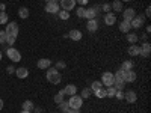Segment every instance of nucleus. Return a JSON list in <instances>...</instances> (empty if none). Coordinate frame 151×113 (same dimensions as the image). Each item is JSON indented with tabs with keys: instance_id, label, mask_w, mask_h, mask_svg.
Segmentation results:
<instances>
[{
	"instance_id": "f257e3e1",
	"label": "nucleus",
	"mask_w": 151,
	"mask_h": 113,
	"mask_svg": "<svg viewBox=\"0 0 151 113\" xmlns=\"http://www.w3.org/2000/svg\"><path fill=\"white\" fill-rule=\"evenodd\" d=\"M45 77H47V80L52 84H59L60 80H62V75H60V72L56 68H47Z\"/></svg>"
},
{
	"instance_id": "f03ea898",
	"label": "nucleus",
	"mask_w": 151,
	"mask_h": 113,
	"mask_svg": "<svg viewBox=\"0 0 151 113\" xmlns=\"http://www.w3.org/2000/svg\"><path fill=\"white\" fill-rule=\"evenodd\" d=\"M68 104H70V109L80 110L82 106H83V98H82L80 95H73V97H70V99H68Z\"/></svg>"
},
{
	"instance_id": "7ed1b4c3",
	"label": "nucleus",
	"mask_w": 151,
	"mask_h": 113,
	"mask_svg": "<svg viewBox=\"0 0 151 113\" xmlns=\"http://www.w3.org/2000/svg\"><path fill=\"white\" fill-rule=\"evenodd\" d=\"M100 6H92V8H88V9H85V17L83 18H86V20H94V18H97V14L100 12Z\"/></svg>"
},
{
	"instance_id": "20e7f679",
	"label": "nucleus",
	"mask_w": 151,
	"mask_h": 113,
	"mask_svg": "<svg viewBox=\"0 0 151 113\" xmlns=\"http://www.w3.org/2000/svg\"><path fill=\"white\" fill-rule=\"evenodd\" d=\"M101 84L103 86H106V87H109V86H113V82H115V77H113V74L112 72H103V75H101Z\"/></svg>"
},
{
	"instance_id": "39448f33",
	"label": "nucleus",
	"mask_w": 151,
	"mask_h": 113,
	"mask_svg": "<svg viewBox=\"0 0 151 113\" xmlns=\"http://www.w3.org/2000/svg\"><path fill=\"white\" fill-rule=\"evenodd\" d=\"M6 54H8V57H9V59H11L12 62H20V60H21V53L18 51L17 48H14V47L8 48Z\"/></svg>"
},
{
	"instance_id": "423d86ee",
	"label": "nucleus",
	"mask_w": 151,
	"mask_h": 113,
	"mask_svg": "<svg viewBox=\"0 0 151 113\" xmlns=\"http://www.w3.org/2000/svg\"><path fill=\"white\" fill-rule=\"evenodd\" d=\"M144 21H145V17H144L142 14H141V15H134V18L130 21V27H133V29H139V27H142Z\"/></svg>"
},
{
	"instance_id": "0eeeda50",
	"label": "nucleus",
	"mask_w": 151,
	"mask_h": 113,
	"mask_svg": "<svg viewBox=\"0 0 151 113\" xmlns=\"http://www.w3.org/2000/svg\"><path fill=\"white\" fill-rule=\"evenodd\" d=\"M6 35H12V36H17L18 35V24L17 23H8L6 24Z\"/></svg>"
},
{
	"instance_id": "6e6552de",
	"label": "nucleus",
	"mask_w": 151,
	"mask_h": 113,
	"mask_svg": "<svg viewBox=\"0 0 151 113\" xmlns=\"http://www.w3.org/2000/svg\"><path fill=\"white\" fill-rule=\"evenodd\" d=\"M59 6L64 9V11H68V12H70L71 9L76 8V0H60Z\"/></svg>"
},
{
	"instance_id": "1a4fd4ad",
	"label": "nucleus",
	"mask_w": 151,
	"mask_h": 113,
	"mask_svg": "<svg viewBox=\"0 0 151 113\" xmlns=\"http://www.w3.org/2000/svg\"><path fill=\"white\" fill-rule=\"evenodd\" d=\"M45 12H48V14H58L59 12V3L58 2H47Z\"/></svg>"
},
{
	"instance_id": "9d476101",
	"label": "nucleus",
	"mask_w": 151,
	"mask_h": 113,
	"mask_svg": "<svg viewBox=\"0 0 151 113\" xmlns=\"http://www.w3.org/2000/svg\"><path fill=\"white\" fill-rule=\"evenodd\" d=\"M139 54L142 57H150V54H151V45H150V42H144L142 47H139Z\"/></svg>"
},
{
	"instance_id": "9b49d317",
	"label": "nucleus",
	"mask_w": 151,
	"mask_h": 113,
	"mask_svg": "<svg viewBox=\"0 0 151 113\" xmlns=\"http://www.w3.org/2000/svg\"><path fill=\"white\" fill-rule=\"evenodd\" d=\"M134 15H136V11L133 8H127V9H124V12H122L124 21H132L134 18Z\"/></svg>"
},
{
	"instance_id": "f8f14e48",
	"label": "nucleus",
	"mask_w": 151,
	"mask_h": 113,
	"mask_svg": "<svg viewBox=\"0 0 151 113\" xmlns=\"http://www.w3.org/2000/svg\"><path fill=\"white\" fill-rule=\"evenodd\" d=\"M86 29H88V32H91V33L97 32V29H98V21H97V18H94V20H88V23H86Z\"/></svg>"
},
{
	"instance_id": "ddd939ff",
	"label": "nucleus",
	"mask_w": 151,
	"mask_h": 113,
	"mask_svg": "<svg viewBox=\"0 0 151 113\" xmlns=\"http://www.w3.org/2000/svg\"><path fill=\"white\" fill-rule=\"evenodd\" d=\"M116 21V15L113 14V12H107V14L104 15V24L106 26H113Z\"/></svg>"
},
{
	"instance_id": "4468645a",
	"label": "nucleus",
	"mask_w": 151,
	"mask_h": 113,
	"mask_svg": "<svg viewBox=\"0 0 151 113\" xmlns=\"http://www.w3.org/2000/svg\"><path fill=\"white\" fill-rule=\"evenodd\" d=\"M124 99H125V101H129V103H136V99H137L136 92L134 91H127L124 94Z\"/></svg>"
},
{
	"instance_id": "2eb2a0df",
	"label": "nucleus",
	"mask_w": 151,
	"mask_h": 113,
	"mask_svg": "<svg viewBox=\"0 0 151 113\" xmlns=\"http://www.w3.org/2000/svg\"><path fill=\"white\" fill-rule=\"evenodd\" d=\"M136 77H137V75H136V72L134 71H125V79H124V82L125 83H133V82H136Z\"/></svg>"
},
{
	"instance_id": "dca6fc26",
	"label": "nucleus",
	"mask_w": 151,
	"mask_h": 113,
	"mask_svg": "<svg viewBox=\"0 0 151 113\" xmlns=\"http://www.w3.org/2000/svg\"><path fill=\"white\" fill-rule=\"evenodd\" d=\"M15 75L18 79H26L27 75H29V71H27V68H15Z\"/></svg>"
},
{
	"instance_id": "f3484780",
	"label": "nucleus",
	"mask_w": 151,
	"mask_h": 113,
	"mask_svg": "<svg viewBox=\"0 0 151 113\" xmlns=\"http://www.w3.org/2000/svg\"><path fill=\"white\" fill-rule=\"evenodd\" d=\"M64 92H65V95H70V97H73V95H76V94H77V87H76L74 84H67V86L64 87Z\"/></svg>"
},
{
	"instance_id": "a211bd4d",
	"label": "nucleus",
	"mask_w": 151,
	"mask_h": 113,
	"mask_svg": "<svg viewBox=\"0 0 151 113\" xmlns=\"http://www.w3.org/2000/svg\"><path fill=\"white\" fill-rule=\"evenodd\" d=\"M50 65H52V60L50 59H40L38 60V68L40 69H47V68H50Z\"/></svg>"
},
{
	"instance_id": "6ab92c4d",
	"label": "nucleus",
	"mask_w": 151,
	"mask_h": 113,
	"mask_svg": "<svg viewBox=\"0 0 151 113\" xmlns=\"http://www.w3.org/2000/svg\"><path fill=\"white\" fill-rule=\"evenodd\" d=\"M73 41H80L82 39V32L80 30H77V29H73V30H70V35H68Z\"/></svg>"
},
{
	"instance_id": "aec40b11",
	"label": "nucleus",
	"mask_w": 151,
	"mask_h": 113,
	"mask_svg": "<svg viewBox=\"0 0 151 113\" xmlns=\"http://www.w3.org/2000/svg\"><path fill=\"white\" fill-rule=\"evenodd\" d=\"M35 109V106H33V103L30 101V99H26L23 104H21V110H26V112H32Z\"/></svg>"
},
{
	"instance_id": "412c9836",
	"label": "nucleus",
	"mask_w": 151,
	"mask_h": 113,
	"mask_svg": "<svg viewBox=\"0 0 151 113\" xmlns=\"http://www.w3.org/2000/svg\"><path fill=\"white\" fill-rule=\"evenodd\" d=\"M119 30H121L122 33H129V32H130V21H122V23L119 24Z\"/></svg>"
},
{
	"instance_id": "4be33fe9",
	"label": "nucleus",
	"mask_w": 151,
	"mask_h": 113,
	"mask_svg": "<svg viewBox=\"0 0 151 113\" xmlns=\"http://www.w3.org/2000/svg\"><path fill=\"white\" fill-rule=\"evenodd\" d=\"M129 54H130V56H139V45L132 44V45L129 47Z\"/></svg>"
},
{
	"instance_id": "5701e85b",
	"label": "nucleus",
	"mask_w": 151,
	"mask_h": 113,
	"mask_svg": "<svg viewBox=\"0 0 151 113\" xmlns=\"http://www.w3.org/2000/svg\"><path fill=\"white\" fill-rule=\"evenodd\" d=\"M132 68H133V62H132V60H124L119 69H122V71H130Z\"/></svg>"
},
{
	"instance_id": "b1692460",
	"label": "nucleus",
	"mask_w": 151,
	"mask_h": 113,
	"mask_svg": "<svg viewBox=\"0 0 151 113\" xmlns=\"http://www.w3.org/2000/svg\"><path fill=\"white\" fill-rule=\"evenodd\" d=\"M64 97H65V92H64V89H62V91H59V92L55 95V103H56V104L62 103V101H64Z\"/></svg>"
},
{
	"instance_id": "393cba45",
	"label": "nucleus",
	"mask_w": 151,
	"mask_h": 113,
	"mask_svg": "<svg viewBox=\"0 0 151 113\" xmlns=\"http://www.w3.org/2000/svg\"><path fill=\"white\" fill-rule=\"evenodd\" d=\"M113 77H115V80H121V82H124V79H125V71L118 69L115 74H113Z\"/></svg>"
},
{
	"instance_id": "a878e982",
	"label": "nucleus",
	"mask_w": 151,
	"mask_h": 113,
	"mask_svg": "<svg viewBox=\"0 0 151 113\" xmlns=\"http://www.w3.org/2000/svg\"><path fill=\"white\" fill-rule=\"evenodd\" d=\"M110 8H112L113 11L119 12V11H122V2H119V0H115V2L110 5Z\"/></svg>"
},
{
	"instance_id": "bb28decb",
	"label": "nucleus",
	"mask_w": 151,
	"mask_h": 113,
	"mask_svg": "<svg viewBox=\"0 0 151 113\" xmlns=\"http://www.w3.org/2000/svg\"><path fill=\"white\" fill-rule=\"evenodd\" d=\"M104 92H106V97H107V98H113V97H115V94H116V89H115L113 86H109Z\"/></svg>"
},
{
	"instance_id": "cd10ccee",
	"label": "nucleus",
	"mask_w": 151,
	"mask_h": 113,
	"mask_svg": "<svg viewBox=\"0 0 151 113\" xmlns=\"http://www.w3.org/2000/svg\"><path fill=\"white\" fill-rule=\"evenodd\" d=\"M137 39H139V38H137V35L136 33H127V41L130 42V44H136L137 42Z\"/></svg>"
},
{
	"instance_id": "c85d7f7f",
	"label": "nucleus",
	"mask_w": 151,
	"mask_h": 113,
	"mask_svg": "<svg viewBox=\"0 0 151 113\" xmlns=\"http://www.w3.org/2000/svg\"><path fill=\"white\" fill-rule=\"evenodd\" d=\"M125 86V82H121V80H115L113 82V87H115L116 91H122Z\"/></svg>"
},
{
	"instance_id": "c756f323",
	"label": "nucleus",
	"mask_w": 151,
	"mask_h": 113,
	"mask_svg": "<svg viewBox=\"0 0 151 113\" xmlns=\"http://www.w3.org/2000/svg\"><path fill=\"white\" fill-rule=\"evenodd\" d=\"M18 15H20V18H27L29 17V9L27 8H20L18 9Z\"/></svg>"
},
{
	"instance_id": "7c9ffc66",
	"label": "nucleus",
	"mask_w": 151,
	"mask_h": 113,
	"mask_svg": "<svg viewBox=\"0 0 151 113\" xmlns=\"http://www.w3.org/2000/svg\"><path fill=\"white\" fill-rule=\"evenodd\" d=\"M89 89H91L92 92H95V91H98V89H103V84H101V82H92V84H91Z\"/></svg>"
},
{
	"instance_id": "2f4dec72",
	"label": "nucleus",
	"mask_w": 151,
	"mask_h": 113,
	"mask_svg": "<svg viewBox=\"0 0 151 113\" xmlns=\"http://www.w3.org/2000/svg\"><path fill=\"white\" fill-rule=\"evenodd\" d=\"M58 15H59V18H60V20H68V18H70V12L62 9V11H59V12H58Z\"/></svg>"
},
{
	"instance_id": "473e14b6",
	"label": "nucleus",
	"mask_w": 151,
	"mask_h": 113,
	"mask_svg": "<svg viewBox=\"0 0 151 113\" xmlns=\"http://www.w3.org/2000/svg\"><path fill=\"white\" fill-rule=\"evenodd\" d=\"M91 94H92V91L89 89V87H85V89L82 91V95H80V97L85 99V98H89V97H91Z\"/></svg>"
},
{
	"instance_id": "72a5a7b5",
	"label": "nucleus",
	"mask_w": 151,
	"mask_h": 113,
	"mask_svg": "<svg viewBox=\"0 0 151 113\" xmlns=\"http://www.w3.org/2000/svg\"><path fill=\"white\" fill-rule=\"evenodd\" d=\"M58 106H59V109H60L62 112H64V113H65V112L70 109V104H68V101H62V103H59Z\"/></svg>"
},
{
	"instance_id": "f704fd0d",
	"label": "nucleus",
	"mask_w": 151,
	"mask_h": 113,
	"mask_svg": "<svg viewBox=\"0 0 151 113\" xmlns=\"http://www.w3.org/2000/svg\"><path fill=\"white\" fill-rule=\"evenodd\" d=\"M9 17L6 15V12H0V24H6Z\"/></svg>"
},
{
	"instance_id": "c9c22d12",
	"label": "nucleus",
	"mask_w": 151,
	"mask_h": 113,
	"mask_svg": "<svg viewBox=\"0 0 151 113\" xmlns=\"http://www.w3.org/2000/svg\"><path fill=\"white\" fill-rule=\"evenodd\" d=\"M15 39H17V36H12V35H6V42H8L9 45H14Z\"/></svg>"
},
{
	"instance_id": "e433bc0d",
	"label": "nucleus",
	"mask_w": 151,
	"mask_h": 113,
	"mask_svg": "<svg viewBox=\"0 0 151 113\" xmlns=\"http://www.w3.org/2000/svg\"><path fill=\"white\" fill-rule=\"evenodd\" d=\"M94 94H95V97H97V98H104V97H106L104 89H98V91H95Z\"/></svg>"
},
{
	"instance_id": "4c0bfd02",
	"label": "nucleus",
	"mask_w": 151,
	"mask_h": 113,
	"mask_svg": "<svg viewBox=\"0 0 151 113\" xmlns=\"http://www.w3.org/2000/svg\"><path fill=\"white\" fill-rule=\"evenodd\" d=\"M76 14H77V17H79V18H83V17H85V8H83V6H80L77 11H76Z\"/></svg>"
},
{
	"instance_id": "58836bf2",
	"label": "nucleus",
	"mask_w": 151,
	"mask_h": 113,
	"mask_svg": "<svg viewBox=\"0 0 151 113\" xmlns=\"http://www.w3.org/2000/svg\"><path fill=\"white\" fill-rule=\"evenodd\" d=\"M5 42H6V32L0 30V44H5Z\"/></svg>"
},
{
	"instance_id": "ea45409f",
	"label": "nucleus",
	"mask_w": 151,
	"mask_h": 113,
	"mask_svg": "<svg viewBox=\"0 0 151 113\" xmlns=\"http://www.w3.org/2000/svg\"><path fill=\"white\" fill-rule=\"evenodd\" d=\"M65 67H67V64H65L64 60H59L58 64H56V69H64Z\"/></svg>"
},
{
	"instance_id": "a19ab883",
	"label": "nucleus",
	"mask_w": 151,
	"mask_h": 113,
	"mask_svg": "<svg viewBox=\"0 0 151 113\" xmlns=\"http://www.w3.org/2000/svg\"><path fill=\"white\" fill-rule=\"evenodd\" d=\"M100 8H101V9H103V11H104V12H106V14H107V12H110V9H112V8H110V5H109V3H104V5H103V6H100Z\"/></svg>"
},
{
	"instance_id": "79ce46f5",
	"label": "nucleus",
	"mask_w": 151,
	"mask_h": 113,
	"mask_svg": "<svg viewBox=\"0 0 151 113\" xmlns=\"http://www.w3.org/2000/svg\"><path fill=\"white\" fill-rule=\"evenodd\" d=\"M88 2H89V0H76V3H79L80 6H85V5H88Z\"/></svg>"
},
{
	"instance_id": "37998d69",
	"label": "nucleus",
	"mask_w": 151,
	"mask_h": 113,
	"mask_svg": "<svg viewBox=\"0 0 151 113\" xmlns=\"http://www.w3.org/2000/svg\"><path fill=\"white\" fill-rule=\"evenodd\" d=\"M115 97H116L118 99H122V98H124V94H122V91H116V94H115Z\"/></svg>"
},
{
	"instance_id": "c03bdc74",
	"label": "nucleus",
	"mask_w": 151,
	"mask_h": 113,
	"mask_svg": "<svg viewBox=\"0 0 151 113\" xmlns=\"http://www.w3.org/2000/svg\"><path fill=\"white\" fill-rule=\"evenodd\" d=\"M145 15H147V18H150V17H151V8H150V6L145 9Z\"/></svg>"
},
{
	"instance_id": "a18cd8bd",
	"label": "nucleus",
	"mask_w": 151,
	"mask_h": 113,
	"mask_svg": "<svg viewBox=\"0 0 151 113\" xmlns=\"http://www.w3.org/2000/svg\"><path fill=\"white\" fill-rule=\"evenodd\" d=\"M6 72H8V74L15 72V68H14V67H8V68H6Z\"/></svg>"
},
{
	"instance_id": "49530a36",
	"label": "nucleus",
	"mask_w": 151,
	"mask_h": 113,
	"mask_svg": "<svg viewBox=\"0 0 151 113\" xmlns=\"http://www.w3.org/2000/svg\"><path fill=\"white\" fill-rule=\"evenodd\" d=\"M65 113H80V110H76V109H68Z\"/></svg>"
},
{
	"instance_id": "de8ad7c7",
	"label": "nucleus",
	"mask_w": 151,
	"mask_h": 113,
	"mask_svg": "<svg viewBox=\"0 0 151 113\" xmlns=\"http://www.w3.org/2000/svg\"><path fill=\"white\" fill-rule=\"evenodd\" d=\"M5 8H6L5 3H0V12H5Z\"/></svg>"
},
{
	"instance_id": "09e8293b",
	"label": "nucleus",
	"mask_w": 151,
	"mask_h": 113,
	"mask_svg": "<svg viewBox=\"0 0 151 113\" xmlns=\"http://www.w3.org/2000/svg\"><path fill=\"white\" fill-rule=\"evenodd\" d=\"M3 106H5V103L2 101V99H0V110H2V109H3Z\"/></svg>"
},
{
	"instance_id": "8fccbe9b",
	"label": "nucleus",
	"mask_w": 151,
	"mask_h": 113,
	"mask_svg": "<svg viewBox=\"0 0 151 113\" xmlns=\"http://www.w3.org/2000/svg\"><path fill=\"white\" fill-rule=\"evenodd\" d=\"M20 113H32V112H26V110H21Z\"/></svg>"
},
{
	"instance_id": "3c124183",
	"label": "nucleus",
	"mask_w": 151,
	"mask_h": 113,
	"mask_svg": "<svg viewBox=\"0 0 151 113\" xmlns=\"http://www.w3.org/2000/svg\"><path fill=\"white\" fill-rule=\"evenodd\" d=\"M119 2H132V0H119Z\"/></svg>"
},
{
	"instance_id": "603ef678",
	"label": "nucleus",
	"mask_w": 151,
	"mask_h": 113,
	"mask_svg": "<svg viewBox=\"0 0 151 113\" xmlns=\"http://www.w3.org/2000/svg\"><path fill=\"white\" fill-rule=\"evenodd\" d=\"M0 60H2V51H0Z\"/></svg>"
},
{
	"instance_id": "864d4df0",
	"label": "nucleus",
	"mask_w": 151,
	"mask_h": 113,
	"mask_svg": "<svg viewBox=\"0 0 151 113\" xmlns=\"http://www.w3.org/2000/svg\"><path fill=\"white\" fill-rule=\"evenodd\" d=\"M53 113H58V112H53Z\"/></svg>"
}]
</instances>
